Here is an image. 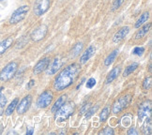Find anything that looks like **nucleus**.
Instances as JSON below:
<instances>
[{"instance_id":"1","label":"nucleus","mask_w":152,"mask_h":135,"mask_svg":"<svg viewBox=\"0 0 152 135\" xmlns=\"http://www.w3.org/2000/svg\"><path fill=\"white\" fill-rule=\"evenodd\" d=\"M80 72L81 66L77 63H73L72 65L66 67L56 78L54 83V88L56 91H62L68 88L78 78Z\"/></svg>"},{"instance_id":"2","label":"nucleus","mask_w":152,"mask_h":135,"mask_svg":"<svg viewBox=\"0 0 152 135\" xmlns=\"http://www.w3.org/2000/svg\"><path fill=\"white\" fill-rule=\"evenodd\" d=\"M75 111V104L72 101H69V102H65L62 106L60 107V109L57 111V112L55 114L56 115V122H64L65 120H67L69 117H71Z\"/></svg>"},{"instance_id":"3","label":"nucleus","mask_w":152,"mask_h":135,"mask_svg":"<svg viewBox=\"0 0 152 135\" xmlns=\"http://www.w3.org/2000/svg\"><path fill=\"white\" fill-rule=\"evenodd\" d=\"M17 69H18V64L15 61L10 62L5 66V68L0 72V81L7 82L10 80L15 75Z\"/></svg>"},{"instance_id":"4","label":"nucleus","mask_w":152,"mask_h":135,"mask_svg":"<svg viewBox=\"0 0 152 135\" xmlns=\"http://www.w3.org/2000/svg\"><path fill=\"white\" fill-rule=\"evenodd\" d=\"M29 10L28 6H22V7L17 9L10 18V25H16V23H20L26 18V15L27 14Z\"/></svg>"},{"instance_id":"5","label":"nucleus","mask_w":152,"mask_h":135,"mask_svg":"<svg viewBox=\"0 0 152 135\" xmlns=\"http://www.w3.org/2000/svg\"><path fill=\"white\" fill-rule=\"evenodd\" d=\"M53 99H54V95H53V93L50 90H46L42 92L38 98V101H37L38 107L40 109L47 108L53 101Z\"/></svg>"},{"instance_id":"6","label":"nucleus","mask_w":152,"mask_h":135,"mask_svg":"<svg viewBox=\"0 0 152 135\" xmlns=\"http://www.w3.org/2000/svg\"><path fill=\"white\" fill-rule=\"evenodd\" d=\"M50 0H36L34 3L33 10L35 15L42 16L50 8Z\"/></svg>"},{"instance_id":"7","label":"nucleus","mask_w":152,"mask_h":135,"mask_svg":"<svg viewBox=\"0 0 152 135\" xmlns=\"http://www.w3.org/2000/svg\"><path fill=\"white\" fill-rule=\"evenodd\" d=\"M131 102V95H126L124 97L119 98L118 101H116L114 105H113V113L114 114H118L121 111H123L129 104Z\"/></svg>"},{"instance_id":"8","label":"nucleus","mask_w":152,"mask_h":135,"mask_svg":"<svg viewBox=\"0 0 152 135\" xmlns=\"http://www.w3.org/2000/svg\"><path fill=\"white\" fill-rule=\"evenodd\" d=\"M48 32V27L46 25H40L38 27L34 29V31L31 33V39L33 42H39L43 39Z\"/></svg>"},{"instance_id":"9","label":"nucleus","mask_w":152,"mask_h":135,"mask_svg":"<svg viewBox=\"0 0 152 135\" xmlns=\"http://www.w3.org/2000/svg\"><path fill=\"white\" fill-rule=\"evenodd\" d=\"M151 101L148 99L142 102L139 106V111H138V117L140 121H143L144 118L148 116H150L151 115Z\"/></svg>"},{"instance_id":"10","label":"nucleus","mask_w":152,"mask_h":135,"mask_svg":"<svg viewBox=\"0 0 152 135\" xmlns=\"http://www.w3.org/2000/svg\"><path fill=\"white\" fill-rule=\"evenodd\" d=\"M31 102H32V97H31V95L26 96L20 101V103L17 104V106H16L17 113H18L19 115H24L26 112V111L29 109V107H30Z\"/></svg>"},{"instance_id":"11","label":"nucleus","mask_w":152,"mask_h":135,"mask_svg":"<svg viewBox=\"0 0 152 135\" xmlns=\"http://www.w3.org/2000/svg\"><path fill=\"white\" fill-rule=\"evenodd\" d=\"M64 63H65V59L60 56H57L56 57L53 63L51 64V66L48 67V70H47V75H53V74H56L58 70H59L62 66L64 65Z\"/></svg>"},{"instance_id":"12","label":"nucleus","mask_w":152,"mask_h":135,"mask_svg":"<svg viewBox=\"0 0 152 135\" xmlns=\"http://www.w3.org/2000/svg\"><path fill=\"white\" fill-rule=\"evenodd\" d=\"M50 65V58L49 57H43L42 58L36 65H35L33 69V72L35 74H39L42 72H44L45 69H47V68Z\"/></svg>"},{"instance_id":"13","label":"nucleus","mask_w":152,"mask_h":135,"mask_svg":"<svg viewBox=\"0 0 152 135\" xmlns=\"http://www.w3.org/2000/svg\"><path fill=\"white\" fill-rule=\"evenodd\" d=\"M129 32H130V27L129 26H123L122 28H120L119 30L114 35L113 42L115 43L120 42L121 40H123L126 38V36L129 34Z\"/></svg>"},{"instance_id":"14","label":"nucleus","mask_w":152,"mask_h":135,"mask_svg":"<svg viewBox=\"0 0 152 135\" xmlns=\"http://www.w3.org/2000/svg\"><path fill=\"white\" fill-rule=\"evenodd\" d=\"M95 52H96V47H95L94 45H90V46L88 47V48H87V49L85 51V53L83 54V55L81 56L80 63H81V64H85V63H86L93 55H94Z\"/></svg>"},{"instance_id":"15","label":"nucleus","mask_w":152,"mask_h":135,"mask_svg":"<svg viewBox=\"0 0 152 135\" xmlns=\"http://www.w3.org/2000/svg\"><path fill=\"white\" fill-rule=\"evenodd\" d=\"M120 72H121V68H120V66H116V67H115V68L109 72V74L107 75L106 80H105V84L108 85V84H110V83H112V82H113L114 80H115L116 78H118V76L119 75Z\"/></svg>"},{"instance_id":"16","label":"nucleus","mask_w":152,"mask_h":135,"mask_svg":"<svg viewBox=\"0 0 152 135\" xmlns=\"http://www.w3.org/2000/svg\"><path fill=\"white\" fill-rule=\"evenodd\" d=\"M66 101H67V95H62V96L55 102V104L53 105V107H52V109H51L52 113H53V114H56V113L57 112V111L60 109V107H61L62 105H63L64 103H65Z\"/></svg>"},{"instance_id":"17","label":"nucleus","mask_w":152,"mask_h":135,"mask_svg":"<svg viewBox=\"0 0 152 135\" xmlns=\"http://www.w3.org/2000/svg\"><path fill=\"white\" fill-rule=\"evenodd\" d=\"M12 42H13V39L11 38H7L4 40H2V42H0V55H3L4 53L12 45Z\"/></svg>"},{"instance_id":"18","label":"nucleus","mask_w":152,"mask_h":135,"mask_svg":"<svg viewBox=\"0 0 152 135\" xmlns=\"http://www.w3.org/2000/svg\"><path fill=\"white\" fill-rule=\"evenodd\" d=\"M84 44L83 42H77L76 43L69 52V58H74L76 56H78L80 55V53L83 50Z\"/></svg>"},{"instance_id":"19","label":"nucleus","mask_w":152,"mask_h":135,"mask_svg":"<svg viewBox=\"0 0 152 135\" xmlns=\"http://www.w3.org/2000/svg\"><path fill=\"white\" fill-rule=\"evenodd\" d=\"M150 27H151V23H148L147 25H145L143 27L140 28V30H138L135 34V39H140L144 38L150 30Z\"/></svg>"},{"instance_id":"20","label":"nucleus","mask_w":152,"mask_h":135,"mask_svg":"<svg viewBox=\"0 0 152 135\" xmlns=\"http://www.w3.org/2000/svg\"><path fill=\"white\" fill-rule=\"evenodd\" d=\"M118 49L115 50V51H113L112 53H110V55H109L106 58H105V60H104V65L106 66V67L110 66L111 64H112V63L115 61V57L118 56Z\"/></svg>"},{"instance_id":"21","label":"nucleus","mask_w":152,"mask_h":135,"mask_svg":"<svg viewBox=\"0 0 152 135\" xmlns=\"http://www.w3.org/2000/svg\"><path fill=\"white\" fill-rule=\"evenodd\" d=\"M149 18V13L148 11H145V12H144L141 16H140V18L137 20V22L135 23V25H134V27L135 28H139L141 26H143L144 23L147 22Z\"/></svg>"},{"instance_id":"22","label":"nucleus","mask_w":152,"mask_h":135,"mask_svg":"<svg viewBox=\"0 0 152 135\" xmlns=\"http://www.w3.org/2000/svg\"><path fill=\"white\" fill-rule=\"evenodd\" d=\"M18 99H14L12 101H11L10 103V105L8 106V108L6 109V115H10L11 114H12L14 112V110L16 109V106H17V104H18Z\"/></svg>"},{"instance_id":"23","label":"nucleus","mask_w":152,"mask_h":135,"mask_svg":"<svg viewBox=\"0 0 152 135\" xmlns=\"http://www.w3.org/2000/svg\"><path fill=\"white\" fill-rule=\"evenodd\" d=\"M143 133L144 134H151V118L147 117L145 124L143 125Z\"/></svg>"},{"instance_id":"24","label":"nucleus","mask_w":152,"mask_h":135,"mask_svg":"<svg viewBox=\"0 0 152 135\" xmlns=\"http://www.w3.org/2000/svg\"><path fill=\"white\" fill-rule=\"evenodd\" d=\"M137 68H138V63H132V64H131L130 66H128L125 69L124 72H123V76H124V77H126V76H129L131 73H132Z\"/></svg>"},{"instance_id":"25","label":"nucleus","mask_w":152,"mask_h":135,"mask_svg":"<svg viewBox=\"0 0 152 135\" xmlns=\"http://www.w3.org/2000/svg\"><path fill=\"white\" fill-rule=\"evenodd\" d=\"M109 113H110V109L108 106L105 107L102 111V113L100 115V120L101 122H104L105 120H106L108 118V116H109Z\"/></svg>"},{"instance_id":"26","label":"nucleus","mask_w":152,"mask_h":135,"mask_svg":"<svg viewBox=\"0 0 152 135\" xmlns=\"http://www.w3.org/2000/svg\"><path fill=\"white\" fill-rule=\"evenodd\" d=\"M151 84H152V77L151 76H148V77L145 78L143 82V89L148 90L151 87Z\"/></svg>"},{"instance_id":"27","label":"nucleus","mask_w":152,"mask_h":135,"mask_svg":"<svg viewBox=\"0 0 152 135\" xmlns=\"http://www.w3.org/2000/svg\"><path fill=\"white\" fill-rule=\"evenodd\" d=\"M99 107H100L99 105H95V106H93V107H91V108H89L88 110H87L86 112V118H89V117H91L98 111Z\"/></svg>"},{"instance_id":"28","label":"nucleus","mask_w":152,"mask_h":135,"mask_svg":"<svg viewBox=\"0 0 152 135\" xmlns=\"http://www.w3.org/2000/svg\"><path fill=\"white\" fill-rule=\"evenodd\" d=\"M124 0H115V1L113 2L112 4V8H111V11H115L118 10L120 7L121 5L123 4Z\"/></svg>"},{"instance_id":"29","label":"nucleus","mask_w":152,"mask_h":135,"mask_svg":"<svg viewBox=\"0 0 152 135\" xmlns=\"http://www.w3.org/2000/svg\"><path fill=\"white\" fill-rule=\"evenodd\" d=\"M99 133L102 134V135H113V134H115V131H114V130H113L112 128L106 127V128H104L102 131H101Z\"/></svg>"},{"instance_id":"30","label":"nucleus","mask_w":152,"mask_h":135,"mask_svg":"<svg viewBox=\"0 0 152 135\" xmlns=\"http://www.w3.org/2000/svg\"><path fill=\"white\" fill-rule=\"evenodd\" d=\"M4 89V87H0V107H4L6 103H7V99H6V97L2 94V90Z\"/></svg>"},{"instance_id":"31","label":"nucleus","mask_w":152,"mask_h":135,"mask_svg":"<svg viewBox=\"0 0 152 135\" xmlns=\"http://www.w3.org/2000/svg\"><path fill=\"white\" fill-rule=\"evenodd\" d=\"M144 52H145L144 47H135L132 51V54L135 55H138V56H141L144 54Z\"/></svg>"},{"instance_id":"32","label":"nucleus","mask_w":152,"mask_h":135,"mask_svg":"<svg viewBox=\"0 0 152 135\" xmlns=\"http://www.w3.org/2000/svg\"><path fill=\"white\" fill-rule=\"evenodd\" d=\"M96 85V80L94 78H90L86 83V87L87 88H93Z\"/></svg>"},{"instance_id":"33","label":"nucleus","mask_w":152,"mask_h":135,"mask_svg":"<svg viewBox=\"0 0 152 135\" xmlns=\"http://www.w3.org/2000/svg\"><path fill=\"white\" fill-rule=\"evenodd\" d=\"M127 133H128L129 135H132H132H137V134H138V131L135 130V128H131L130 130L128 131Z\"/></svg>"},{"instance_id":"34","label":"nucleus","mask_w":152,"mask_h":135,"mask_svg":"<svg viewBox=\"0 0 152 135\" xmlns=\"http://www.w3.org/2000/svg\"><path fill=\"white\" fill-rule=\"evenodd\" d=\"M89 105H90V103H87V104H85L83 107H82V109H81V113L80 114H85L86 111H87V109L89 108Z\"/></svg>"},{"instance_id":"35","label":"nucleus","mask_w":152,"mask_h":135,"mask_svg":"<svg viewBox=\"0 0 152 135\" xmlns=\"http://www.w3.org/2000/svg\"><path fill=\"white\" fill-rule=\"evenodd\" d=\"M33 133H34V130H33V128H31V127L27 128L26 134H27V135H31V134H33Z\"/></svg>"},{"instance_id":"36","label":"nucleus","mask_w":152,"mask_h":135,"mask_svg":"<svg viewBox=\"0 0 152 135\" xmlns=\"http://www.w3.org/2000/svg\"><path fill=\"white\" fill-rule=\"evenodd\" d=\"M34 85H35V81H34V80H30V82H29V83H28V85H27V86H26V87H27L28 89H30Z\"/></svg>"},{"instance_id":"37","label":"nucleus","mask_w":152,"mask_h":135,"mask_svg":"<svg viewBox=\"0 0 152 135\" xmlns=\"http://www.w3.org/2000/svg\"><path fill=\"white\" fill-rule=\"evenodd\" d=\"M2 114H3V109H2V107H0V117H1Z\"/></svg>"},{"instance_id":"38","label":"nucleus","mask_w":152,"mask_h":135,"mask_svg":"<svg viewBox=\"0 0 152 135\" xmlns=\"http://www.w3.org/2000/svg\"><path fill=\"white\" fill-rule=\"evenodd\" d=\"M2 131H3V127L1 126V127H0V134L2 133Z\"/></svg>"}]
</instances>
